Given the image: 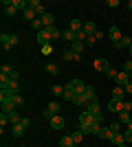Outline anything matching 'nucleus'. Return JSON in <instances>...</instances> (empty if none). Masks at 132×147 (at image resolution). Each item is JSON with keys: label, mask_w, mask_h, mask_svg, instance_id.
Instances as JSON below:
<instances>
[{"label": "nucleus", "mask_w": 132, "mask_h": 147, "mask_svg": "<svg viewBox=\"0 0 132 147\" xmlns=\"http://www.w3.org/2000/svg\"><path fill=\"white\" fill-rule=\"evenodd\" d=\"M0 42H2V49L9 51V49H13V46L18 44V35H11V33H2V35H0Z\"/></svg>", "instance_id": "f257e3e1"}, {"label": "nucleus", "mask_w": 132, "mask_h": 147, "mask_svg": "<svg viewBox=\"0 0 132 147\" xmlns=\"http://www.w3.org/2000/svg\"><path fill=\"white\" fill-rule=\"evenodd\" d=\"M126 110V99L123 101H114V99H110L108 101V112H114V114H119V112Z\"/></svg>", "instance_id": "f03ea898"}, {"label": "nucleus", "mask_w": 132, "mask_h": 147, "mask_svg": "<svg viewBox=\"0 0 132 147\" xmlns=\"http://www.w3.org/2000/svg\"><path fill=\"white\" fill-rule=\"evenodd\" d=\"M29 123H31V121H29V119H22V123H18V125H13V136H22V134H24V129L26 127H29Z\"/></svg>", "instance_id": "7ed1b4c3"}, {"label": "nucleus", "mask_w": 132, "mask_h": 147, "mask_svg": "<svg viewBox=\"0 0 132 147\" xmlns=\"http://www.w3.org/2000/svg\"><path fill=\"white\" fill-rule=\"evenodd\" d=\"M114 81H117V86L126 88V86H128V81H132V79H130V75H128L126 70H121V73H117V79H114Z\"/></svg>", "instance_id": "20e7f679"}, {"label": "nucleus", "mask_w": 132, "mask_h": 147, "mask_svg": "<svg viewBox=\"0 0 132 147\" xmlns=\"http://www.w3.org/2000/svg\"><path fill=\"white\" fill-rule=\"evenodd\" d=\"M38 42H40V46H46V44H51V33H49L46 29L38 31Z\"/></svg>", "instance_id": "39448f33"}, {"label": "nucleus", "mask_w": 132, "mask_h": 147, "mask_svg": "<svg viewBox=\"0 0 132 147\" xmlns=\"http://www.w3.org/2000/svg\"><path fill=\"white\" fill-rule=\"evenodd\" d=\"M66 86H68L70 90L75 92V94H79V92H84V88H86V86H84V84H82V81H79V79H70L68 84H66Z\"/></svg>", "instance_id": "423d86ee"}, {"label": "nucleus", "mask_w": 132, "mask_h": 147, "mask_svg": "<svg viewBox=\"0 0 132 147\" xmlns=\"http://www.w3.org/2000/svg\"><path fill=\"white\" fill-rule=\"evenodd\" d=\"M29 7H31V9H33L35 13H38L40 18H42L44 13H46V9H44V5L40 2V0H31V2H29Z\"/></svg>", "instance_id": "0eeeda50"}, {"label": "nucleus", "mask_w": 132, "mask_h": 147, "mask_svg": "<svg viewBox=\"0 0 132 147\" xmlns=\"http://www.w3.org/2000/svg\"><path fill=\"white\" fill-rule=\"evenodd\" d=\"M90 123H95L93 114H90L88 110H84L82 114H79V127H82V125H90Z\"/></svg>", "instance_id": "6e6552de"}, {"label": "nucleus", "mask_w": 132, "mask_h": 147, "mask_svg": "<svg viewBox=\"0 0 132 147\" xmlns=\"http://www.w3.org/2000/svg\"><path fill=\"white\" fill-rule=\"evenodd\" d=\"M108 68H110L108 59H104V57H99V59H95V70H99V73H106Z\"/></svg>", "instance_id": "1a4fd4ad"}, {"label": "nucleus", "mask_w": 132, "mask_h": 147, "mask_svg": "<svg viewBox=\"0 0 132 147\" xmlns=\"http://www.w3.org/2000/svg\"><path fill=\"white\" fill-rule=\"evenodd\" d=\"M51 127H53V129H62L64 127V125H66V121H64V119L62 117H60V114H55V117H53V119H51Z\"/></svg>", "instance_id": "9d476101"}, {"label": "nucleus", "mask_w": 132, "mask_h": 147, "mask_svg": "<svg viewBox=\"0 0 132 147\" xmlns=\"http://www.w3.org/2000/svg\"><path fill=\"white\" fill-rule=\"evenodd\" d=\"M112 97L110 99H114V101H123V97H126V88H121V86H117L112 92H110Z\"/></svg>", "instance_id": "9b49d317"}, {"label": "nucleus", "mask_w": 132, "mask_h": 147, "mask_svg": "<svg viewBox=\"0 0 132 147\" xmlns=\"http://www.w3.org/2000/svg\"><path fill=\"white\" fill-rule=\"evenodd\" d=\"M70 103L79 105V108H88V101H86V97H84L82 92H79V94H75V97H73V101H70Z\"/></svg>", "instance_id": "f8f14e48"}, {"label": "nucleus", "mask_w": 132, "mask_h": 147, "mask_svg": "<svg viewBox=\"0 0 132 147\" xmlns=\"http://www.w3.org/2000/svg\"><path fill=\"white\" fill-rule=\"evenodd\" d=\"M60 147H75V141H73V136L70 134H64L60 138Z\"/></svg>", "instance_id": "ddd939ff"}, {"label": "nucleus", "mask_w": 132, "mask_h": 147, "mask_svg": "<svg viewBox=\"0 0 132 147\" xmlns=\"http://www.w3.org/2000/svg\"><path fill=\"white\" fill-rule=\"evenodd\" d=\"M126 46H128V49L132 46V37H128V35H123V37L119 40V42L114 44V49H126Z\"/></svg>", "instance_id": "4468645a"}, {"label": "nucleus", "mask_w": 132, "mask_h": 147, "mask_svg": "<svg viewBox=\"0 0 132 147\" xmlns=\"http://www.w3.org/2000/svg\"><path fill=\"white\" fill-rule=\"evenodd\" d=\"M51 33V42H57V40H60V37H62V31L57 29V26H49V29H46Z\"/></svg>", "instance_id": "2eb2a0df"}, {"label": "nucleus", "mask_w": 132, "mask_h": 147, "mask_svg": "<svg viewBox=\"0 0 132 147\" xmlns=\"http://www.w3.org/2000/svg\"><path fill=\"white\" fill-rule=\"evenodd\" d=\"M112 136H114V132L110 127H101V132H99V138H101V141H110Z\"/></svg>", "instance_id": "dca6fc26"}, {"label": "nucleus", "mask_w": 132, "mask_h": 147, "mask_svg": "<svg viewBox=\"0 0 132 147\" xmlns=\"http://www.w3.org/2000/svg\"><path fill=\"white\" fill-rule=\"evenodd\" d=\"M2 112H16V103H13V99H7V101H2Z\"/></svg>", "instance_id": "f3484780"}, {"label": "nucleus", "mask_w": 132, "mask_h": 147, "mask_svg": "<svg viewBox=\"0 0 132 147\" xmlns=\"http://www.w3.org/2000/svg\"><path fill=\"white\" fill-rule=\"evenodd\" d=\"M82 94L86 97V101H93V99H97V94H95V88H93V86H86Z\"/></svg>", "instance_id": "a211bd4d"}, {"label": "nucleus", "mask_w": 132, "mask_h": 147, "mask_svg": "<svg viewBox=\"0 0 132 147\" xmlns=\"http://www.w3.org/2000/svg\"><path fill=\"white\" fill-rule=\"evenodd\" d=\"M22 16H24V18L29 20V22H33V20H35V18H40V16H38V13H35V11H33L31 7H26L24 11H22Z\"/></svg>", "instance_id": "6ab92c4d"}, {"label": "nucleus", "mask_w": 132, "mask_h": 147, "mask_svg": "<svg viewBox=\"0 0 132 147\" xmlns=\"http://www.w3.org/2000/svg\"><path fill=\"white\" fill-rule=\"evenodd\" d=\"M53 22H55V18H53L51 13H44V16H42V24H44V29H49V26H55Z\"/></svg>", "instance_id": "aec40b11"}, {"label": "nucleus", "mask_w": 132, "mask_h": 147, "mask_svg": "<svg viewBox=\"0 0 132 147\" xmlns=\"http://www.w3.org/2000/svg\"><path fill=\"white\" fill-rule=\"evenodd\" d=\"M121 37H123V35H121V31L117 29V26H110V40H112V42L117 44V42L121 40Z\"/></svg>", "instance_id": "412c9836"}, {"label": "nucleus", "mask_w": 132, "mask_h": 147, "mask_svg": "<svg viewBox=\"0 0 132 147\" xmlns=\"http://www.w3.org/2000/svg\"><path fill=\"white\" fill-rule=\"evenodd\" d=\"M68 29L73 31V33H79V31L84 29V22H79V20L75 18V20H70V26H68Z\"/></svg>", "instance_id": "4be33fe9"}, {"label": "nucleus", "mask_w": 132, "mask_h": 147, "mask_svg": "<svg viewBox=\"0 0 132 147\" xmlns=\"http://www.w3.org/2000/svg\"><path fill=\"white\" fill-rule=\"evenodd\" d=\"M64 59H66V61H79V59H82V57H79V55H77V53H73V51H64Z\"/></svg>", "instance_id": "5701e85b"}, {"label": "nucleus", "mask_w": 132, "mask_h": 147, "mask_svg": "<svg viewBox=\"0 0 132 147\" xmlns=\"http://www.w3.org/2000/svg\"><path fill=\"white\" fill-rule=\"evenodd\" d=\"M84 31H86V35H95L97 33V24L95 22H84Z\"/></svg>", "instance_id": "b1692460"}, {"label": "nucleus", "mask_w": 132, "mask_h": 147, "mask_svg": "<svg viewBox=\"0 0 132 147\" xmlns=\"http://www.w3.org/2000/svg\"><path fill=\"white\" fill-rule=\"evenodd\" d=\"M86 110L90 112V114H97V112H99V101H97V99L88 101V108H86Z\"/></svg>", "instance_id": "393cba45"}, {"label": "nucleus", "mask_w": 132, "mask_h": 147, "mask_svg": "<svg viewBox=\"0 0 132 147\" xmlns=\"http://www.w3.org/2000/svg\"><path fill=\"white\" fill-rule=\"evenodd\" d=\"M7 117H9V123H11V125H18V123H22V119H20V112H9Z\"/></svg>", "instance_id": "a878e982"}, {"label": "nucleus", "mask_w": 132, "mask_h": 147, "mask_svg": "<svg viewBox=\"0 0 132 147\" xmlns=\"http://www.w3.org/2000/svg\"><path fill=\"white\" fill-rule=\"evenodd\" d=\"M110 141H112V145H114V147H119V145H123V143H126V136H123V134L119 132V134H114L112 138H110Z\"/></svg>", "instance_id": "bb28decb"}, {"label": "nucleus", "mask_w": 132, "mask_h": 147, "mask_svg": "<svg viewBox=\"0 0 132 147\" xmlns=\"http://www.w3.org/2000/svg\"><path fill=\"white\" fill-rule=\"evenodd\" d=\"M130 121H132V119H130V112H126V110L119 112V123H121V125H128Z\"/></svg>", "instance_id": "cd10ccee"}, {"label": "nucleus", "mask_w": 132, "mask_h": 147, "mask_svg": "<svg viewBox=\"0 0 132 147\" xmlns=\"http://www.w3.org/2000/svg\"><path fill=\"white\" fill-rule=\"evenodd\" d=\"M84 49H86V44H84V42H73V49H70V51H73V53H77V55H82Z\"/></svg>", "instance_id": "c85d7f7f"}, {"label": "nucleus", "mask_w": 132, "mask_h": 147, "mask_svg": "<svg viewBox=\"0 0 132 147\" xmlns=\"http://www.w3.org/2000/svg\"><path fill=\"white\" fill-rule=\"evenodd\" d=\"M70 136H73V141H75V145H79V143L84 141V136H86V134H84L82 129H77V132H73Z\"/></svg>", "instance_id": "c756f323"}, {"label": "nucleus", "mask_w": 132, "mask_h": 147, "mask_svg": "<svg viewBox=\"0 0 132 147\" xmlns=\"http://www.w3.org/2000/svg\"><path fill=\"white\" fill-rule=\"evenodd\" d=\"M13 7H16L18 11H24L26 7H29V2H26V0H13Z\"/></svg>", "instance_id": "7c9ffc66"}, {"label": "nucleus", "mask_w": 132, "mask_h": 147, "mask_svg": "<svg viewBox=\"0 0 132 147\" xmlns=\"http://www.w3.org/2000/svg\"><path fill=\"white\" fill-rule=\"evenodd\" d=\"M16 11H18V9L13 7V2H11V5H7V7H5V16H7V18H13V16H16Z\"/></svg>", "instance_id": "2f4dec72"}, {"label": "nucleus", "mask_w": 132, "mask_h": 147, "mask_svg": "<svg viewBox=\"0 0 132 147\" xmlns=\"http://www.w3.org/2000/svg\"><path fill=\"white\" fill-rule=\"evenodd\" d=\"M46 110H49L51 114H57V112H60V103H57V101H51V103L46 105Z\"/></svg>", "instance_id": "473e14b6"}, {"label": "nucleus", "mask_w": 132, "mask_h": 147, "mask_svg": "<svg viewBox=\"0 0 132 147\" xmlns=\"http://www.w3.org/2000/svg\"><path fill=\"white\" fill-rule=\"evenodd\" d=\"M62 37H64V40H68V42H75V33H73L70 29L62 31Z\"/></svg>", "instance_id": "72a5a7b5"}, {"label": "nucleus", "mask_w": 132, "mask_h": 147, "mask_svg": "<svg viewBox=\"0 0 132 147\" xmlns=\"http://www.w3.org/2000/svg\"><path fill=\"white\" fill-rule=\"evenodd\" d=\"M73 97H75V92L70 90L68 86H64V99H66V101H73Z\"/></svg>", "instance_id": "f704fd0d"}, {"label": "nucleus", "mask_w": 132, "mask_h": 147, "mask_svg": "<svg viewBox=\"0 0 132 147\" xmlns=\"http://www.w3.org/2000/svg\"><path fill=\"white\" fill-rule=\"evenodd\" d=\"M13 103H16V108H22V105H24V97H22V94H16V97H13Z\"/></svg>", "instance_id": "c9c22d12"}, {"label": "nucleus", "mask_w": 132, "mask_h": 147, "mask_svg": "<svg viewBox=\"0 0 132 147\" xmlns=\"http://www.w3.org/2000/svg\"><path fill=\"white\" fill-rule=\"evenodd\" d=\"M46 73H49V75H57V73H60L57 64H46Z\"/></svg>", "instance_id": "e433bc0d"}, {"label": "nucleus", "mask_w": 132, "mask_h": 147, "mask_svg": "<svg viewBox=\"0 0 132 147\" xmlns=\"http://www.w3.org/2000/svg\"><path fill=\"white\" fill-rule=\"evenodd\" d=\"M51 92H53L55 97H64V86H53V88H51Z\"/></svg>", "instance_id": "4c0bfd02"}, {"label": "nucleus", "mask_w": 132, "mask_h": 147, "mask_svg": "<svg viewBox=\"0 0 132 147\" xmlns=\"http://www.w3.org/2000/svg\"><path fill=\"white\" fill-rule=\"evenodd\" d=\"M31 26H33L35 31H42V29H44V24H42V18H35V20L31 22Z\"/></svg>", "instance_id": "58836bf2"}, {"label": "nucleus", "mask_w": 132, "mask_h": 147, "mask_svg": "<svg viewBox=\"0 0 132 147\" xmlns=\"http://www.w3.org/2000/svg\"><path fill=\"white\" fill-rule=\"evenodd\" d=\"M86 37H88V35H86V31L82 29L79 33H75V42H86Z\"/></svg>", "instance_id": "ea45409f"}, {"label": "nucleus", "mask_w": 132, "mask_h": 147, "mask_svg": "<svg viewBox=\"0 0 132 147\" xmlns=\"http://www.w3.org/2000/svg\"><path fill=\"white\" fill-rule=\"evenodd\" d=\"M11 73H13V68H11V66H7V64L0 68V75H7V77H11Z\"/></svg>", "instance_id": "a19ab883"}, {"label": "nucleus", "mask_w": 132, "mask_h": 147, "mask_svg": "<svg viewBox=\"0 0 132 147\" xmlns=\"http://www.w3.org/2000/svg\"><path fill=\"white\" fill-rule=\"evenodd\" d=\"M7 123H9V117L2 112V114H0V127H2V132H5V125H7Z\"/></svg>", "instance_id": "79ce46f5"}, {"label": "nucleus", "mask_w": 132, "mask_h": 147, "mask_svg": "<svg viewBox=\"0 0 132 147\" xmlns=\"http://www.w3.org/2000/svg\"><path fill=\"white\" fill-rule=\"evenodd\" d=\"M110 129H112L114 134H119V132H121V123H119V121H114V123H110Z\"/></svg>", "instance_id": "37998d69"}, {"label": "nucleus", "mask_w": 132, "mask_h": 147, "mask_svg": "<svg viewBox=\"0 0 132 147\" xmlns=\"http://www.w3.org/2000/svg\"><path fill=\"white\" fill-rule=\"evenodd\" d=\"M106 77H110V79H117V70H114V68L110 66V68L106 70Z\"/></svg>", "instance_id": "c03bdc74"}, {"label": "nucleus", "mask_w": 132, "mask_h": 147, "mask_svg": "<svg viewBox=\"0 0 132 147\" xmlns=\"http://www.w3.org/2000/svg\"><path fill=\"white\" fill-rule=\"evenodd\" d=\"M95 42H97V37H95V35H88L84 44H86V46H95Z\"/></svg>", "instance_id": "a18cd8bd"}, {"label": "nucleus", "mask_w": 132, "mask_h": 147, "mask_svg": "<svg viewBox=\"0 0 132 147\" xmlns=\"http://www.w3.org/2000/svg\"><path fill=\"white\" fill-rule=\"evenodd\" d=\"M123 70H126L128 75L132 73V59H126V64H123Z\"/></svg>", "instance_id": "49530a36"}, {"label": "nucleus", "mask_w": 132, "mask_h": 147, "mask_svg": "<svg viewBox=\"0 0 132 147\" xmlns=\"http://www.w3.org/2000/svg\"><path fill=\"white\" fill-rule=\"evenodd\" d=\"M51 51H53V44H46L42 46V55H51Z\"/></svg>", "instance_id": "de8ad7c7"}, {"label": "nucleus", "mask_w": 132, "mask_h": 147, "mask_svg": "<svg viewBox=\"0 0 132 147\" xmlns=\"http://www.w3.org/2000/svg\"><path fill=\"white\" fill-rule=\"evenodd\" d=\"M93 119H95V121H97V123H99V125H101V123H104V114H101V112H97V114H93Z\"/></svg>", "instance_id": "09e8293b"}, {"label": "nucleus", "mask_w": 132, "mask_h": 147, "mask_svg": "<svg viewBox=\"0 0 132 147\" xmlns=\"http://www.w3.org/2000/svg\"><path fill=\"white\" fill-rule=\"evenodd\" d=\"M42 117H44V119H46V121H51V119L55 117V114H51V112H49V110H44V112H42Z\"/></svg>", "instance_id": "8fccbe9b"}, {"label": "nucleus", "mask_w": 132, "mask_h": 147, "mask_svg": "<svg viewBox=\"0 0 132 147\" xmlns=\"http://www.w3.org/2000/svg\"><path fill=\"white\" fill-rule=\"evenodd\" d=\"M11 79H16V81H20V73H18V70H13V73H11Z\"/></svg>", "instance_id": "3c124183"}, {"label": "nucleus", "mask_w": 132, "mask_h": 147, "mask_svg": "<svg viewBox=\"0 0 132 147\" xmlns=\"http://www.w3.org/2000/svg\"><path fill=\"white\" fill-rule=\"evenodd\" d=\"M126 94H132V81H128V86H126Z\"/></svg>", "instance_id": "603ef678"}, {"label": "nucleus", "mask_w": 132, "mask_h": 147, "mask_svg": "<svg viewBox=\"0 0 132 147\" xmlns=\"http://www.w3.org/2000/svg\"><path fill=\"white\" fill-rule=\"evenodd\" d=\"M108 7H119V0H108Z\"/></svg>", "instance_id": "864d4df0"}, {"label": "nucleus", "mask_w": 132, "mask_h": 147, "mask_svg": "<svg viewBox=\"0 0 132 147\" xmlns=\"http://www.w3.org/2000/svg\"><path fill=\"white\" fill-rule=\"evenodd\" d=\"M128 9H130V11H132V0H130V2H128Z\"/></svg>", "instance_id": "5fc2aeb1"}, {"label": "nucleus", "mask_w": 132, "mask_h": 147, "mask_svg": "<svg viewBox=\"0 0 132 147\" xmlns=\"http://www.w3.org/2000/svg\"><path fill=\"white\" fill-rule=\"evenodd\" d=\"M119 147H128V143H123V145H119Z\"/></svg>", "instance_id": "6e6d98bb"}, {"label": "nucleus", "mask_w": 132, "mask_h": 147, "mask_svg": "<svg viewBox=\"0 0 132 147\" xmlns=\"http://www.w3.org/2000/svg\"><path fill=\"white\" fill-rule=\"evenodd\" d=\"M128 51H130V55H132V46H130V49H128Z\"/></svg>", "instance_id": "4d7b16f0"}, {"label": "nucleus", "mask_w": 132, "mask_h": 147, "mask_svg": "<svg viewBox=\"0 0 132 147\" xmlns=\"http://www.w3.org/2000/svg\"><path fill=\"white\" fill-rule=\"evenodd\" d=\"M130 37H132V35H130Z\"/></svg>", "instance_id": "13d9d810"}]
</instances>
